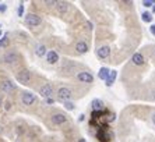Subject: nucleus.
<instances>
[{
  "label": "nucleus",
  "mask_w": 155,
  "mask_h": 142,
  "mask_svg": "<svg viewBox=\"0 0 155 142\" xmlns=\"http://www.w3.org/2000/svg\"><path fill=\"white\" fill-rule=\"evenodd\" d=\"M97 138L101 142H108L113 138V132L108 127H101L97 131Z\"/></svg>",
  "instance_id": "nucleus-1"
},
{
  "label": "nucleus",
  "mask_w": 155,
  "mask_h": 142,
  "mask_svg": "<svg viewBox=\"0 0 155 142\" xmlns=\"http://www.w3.org/2000/svg\"><path fill=\"white\" fill-rule=\"evenodd\" d=\"M15 78H17V81L20 82V84H22V85H28L29 79H31V73H29L28 70H21L17 73Z\"/></svg>",
  "instance_id": "nucleus-2"
},
{
  "label": "nucleus",
  "mask_w": 155,
  "mask_h": 142,
  "mask_svg": "<svg viewBox=\"0 0 155 142\" xmlns=\"http://www.w3.org/2000/svg\"><path fill=\"white\" fill-rule=\"evenodd\" d=\"M41 17L36 14H28L25 17V24L29 25V27H38V25L41 24Z\"/></svg>",
  "instance_id": "nucleus-3"
},
{
  "label": "nucleus",
  "mask_w": 155,
  "mask_h": 142,
  "mask_svg": "<svg viewBox=\"0 0 155 142\" xmlns=\"http://www.w3.org/2000/svg\"><path fill=\"white\" fill-rule=\"evenodd\" d=\"M21 100L25 106H31V105H34V103L36 102V96L34 95L32 92H24L22 93Z\"/></svg>",
  "instance_id": "nucleus-4"
},
{
  "label": "nucleus",
  "mask_w": 155,
  "mask_h": 142,
  "mask_svg": "<svg viewBox=\"0 0 155 142\" xmlns=\"http://www.w3.org/2000/svg\"><path fill=\"white\" fill-rule=\"evenodd\" d=\"M58 95H59V99H60V100H63V102H67L69 99H71L73 93H71V91H70L69 88H66V86H63V88L59 89Z\"/></svg>",
  "instance_id": "nucleus-5"
},
{
  "label": "nucleus",
  "mask_w": 155,
  "mask_h": 142,
  "mask_svg": "<svg viewBox=\"0 0 155 142\" xmlns=\"http://www.w3.org/2000/svg\"><path fill=\"white\" fill-rule=\"evenodd\" d=\"M52 93H53V88H52V85H49V84H45L43 86H41L39 95L43 96L45 99H48V98H52Z\"/></svg>",
  "instance_id": "nucleus-6"
},
{
  "label": "nucleus",
  "mask_w": 155,
  "mask_h": 142,
  "mask_svg": "<svg viewBox=\"0 0 155 142\" xmlns=\"http://www.w3.org/2000/svg\"><path fill=\"white\" fill-rule=\"evenodd\" d=\"M78 79L81 82H85V84H91V82L94 81V77L91 75V73H88V71H81V73H78Z\"/></svg>",
  "instance_id": "nucleus-7"
},
{
  "label": "nucleus",
  "mask_w": 155,
  "mask_h": 142,
  "mask_svg": "<svg viewBox=\"0 0 155 142\" xmlns=\"http://www.w3.org/2000/svg\"><path fill=\"white\" fill-rule=\"evenodd\" d=\"M0 89L3 91V92H11V91H14L15 89V85L13 84L11 81H8V79H4V81L0 82Z\"/></svg>",
  "instance_id": "nucleus-8"
},
{
  "label": "nucleus",
  "mask_w": 155,
  "mask_h": 142,
  "mask_svg": "<svg viewBox=\"0 0 155 142\" xmlns=\"http://www.w3.org/2000/svg\"><path fill=\"white\" fill-rule=\"evenodd\" d=\"M66 121H67V116H64V114H61V113H58V114H54V116H52V123L56 125L64 124Z\"/></svg>",
  "instance_id": "nucleus-9"
},
{
  "label": "nucleus",
  "mask_w": 155,
  "mask_h": 142,
  "mask_svg": "<svg viewBox=\"0 0 155 142\" xmlns=\"http://www.w3.org/2000/svg\"><path fill=\"white\" fill-rule=\"evenodd\" d=\"M109 54H110V49H109V46H102L97 50V56L99 57V59H108Z\"/></svg>",
  "instance_id": "nucleus-10"
},
{
  "label": "nucleus",
  "mask_w": 155,
  "mask_h": 142,
  "mask_svg": "<svg viewBox=\"0 0 155 142\" xmlns=\"http://www.w3.org/2000/svg\"><path fill=\"white\" fill-rule=\"evenodd\" d=\"M17 59H18V56H17L15 52H7V53L4 54V57H3L4 63H8V64H13L14 61H17Z\"/></svg>",
  "instance_id": "nucleus-11"
},
{
  "label": "nucleus",
  "mask_w": 155,
  "mask_h": 142,
  "mask_svg": "<svg viewBox=\"0 0 155 142\" xmlns=\"http://www.w3.org/2000/svg\"><path fill=\"white\" fill-rule=\"evenodd\" d=\"M91 106H92V110L94 111H102L105 110V105L101 99H94L91 102Z\"/></svg>",
  "instance_id": "nucleus-12"
},
{
  "label": "nucleus",
  "mask_w": 155,
  "mask_h": 142,
  "mask_svg": "<svg viewBox=\"0 0 155 142\" xmlns=\"http://www.w3.org/2000/svg\"><path fill=\"white\" fill-rule=\"evenodd\" d=\"M46 59L49 64H54V63H58V60H59V54L54 50H49V52H46Z\"/></svg>",
  "instance_id": "nucleus-13"
},
{
  "label": "nucleus",
  "mask_w": 155,
  "mask_h": 142,
  "mask_svg": "<svg viewBox=\"0 0 155 142\" xmlns=\"http://www.w3.org/2000/svg\"><path fill=\"white\" fill-rule=\"evenodd\" d=\"M131 61H133V64H136V66H143L144 61H145V59L141 53H134L133 57H131Z\"/></svg>",
  "instance_id": "nucleus-14"
},
{
  "label": "nucleus",
  "mask_w": 155,
  "mask_h": 142,
  "mask_svg": "<svg viewBox=\"0 0 155 142\" xmlns=\"http://www.w3.org/2000/svg\"><path fill=\"white\" fill-rule=\"evenodd\" d=\"M116 75H117V71L116 70H110V73H109V75H108V78L105 79V85L106 86H112L113 85V82H115V79H116Z\"/></svg>",
  "instance_id": "nucleus-15"
},
{
  "label": "nucleus",
  "mask_w": 155,
  "mask_h": 142,
  "mask_svg": "<svg viewBox=\"0 0 155 142\" xmlns=\"http://www.w3.org/2000/svg\"><path fill=\"white\" fill-rule=\"evenodd\" d=\"M76 50L80 54H84V53H87V52H88V45H87L85 42H83V40H81V42H78L76 45Z\"/></svg>",
  "instance_id": "nucleus-16"
},
{
  "label": "nucleus",
  "mask_w": 155,
  "mask_h": 142,
  "mask_svg": "<svg viewBox=\"0 0 155 142\" xmlns=\"http://www.w3.org/2000/svg\"><path fill=\"white\" fill-rule=\"evenodd\" d=\"M35 54L38 57H43L45 54H46V47H45V45H38L35 49Z\"/></svg>",
  "instance_id": "nucleus-17"
},
{
  "label": "nucleus",
  "mask_w": 155,
  "mask_h": 142,
  "mask_svg": "<svg viewBox=\"0 0 155 142\" xmlns=\"http://www.w3.org/2000/svg\"><path fill=\"white\" fill-rule=\"evenodd\" d=\"M109 73H110V70L109 68H106V67H102L101 70H99V78L101 79H106L108 78V75H109Z\"/></svg>",
  "instance_id": "nucleus-18"
},
{
  "label": "nucleus",
  "mask_w": 155,
  "mask_h": 142,
  "mask_svg": "<svg viewBox=\"0 0 155 142\" xmlns=\"http://www.w3.org/2000/svg\"><path fill=\"white\" fill-rule=\"evenodd\" d=\"M141 18H143V21L144 22H151L152 21V14L151 13H148V11H144V13L141 14Z\"/></svg>",
  "instance_id": "nucleus-19"
},
{
  "label": "nucleus",
  "mask_w": 155,
  "mask_h": 142,
  "mask_svg": "<svg viewBox=\"0 0 155 142\" xmlns=\"http://www.w3.org/2000/svg\"><path fill=\"white\" fill-rule=\"evenodd\" d=\"M58 6H56V8L59 10V13H66L67 11V3H61V2H59V3H56Z\"/></svg>",
  "instance_id": "nucleus-20"
},
{
  "label": "nucleus",
  "mask_w": 155,
  "mask_h": 142,
  "mask_svg": "<svg viewBox=\"0 0 155 142\" xmlns=\"http://www.w3.org/2000/svg\"><path fill=\"white\" fill-rule=\"evenodd\" d=\"M8 45V38L7 35H3L2 38H0V47H4Z\"/></svg>",
  "instance_id": "nucleus-21"
},
{
  "label": "nucleus",
  "mask_w": 155,
  "mask_h": 142,
  "mask_svg": "<svg viewBox=\"0 0 155 142\" xmlns=\"http://www.w3.org/2000/svg\"><path fill=\"white\" fill-rule=\"evenodd\" d=\"M64 103V107H66V110H74L76 109V106H74V103H71V102H63Z\"/></svg>",
  "instance_id": "nucleus-22"
},
{
  "label": "nucleus",
  "mask_w": 155,
  "mask_h": 142,
  "mask_svg": "<svg viewBox=\"0 0 155 142\" xmlns=\"http://www.w3.org/2000/svg\"><path fill=\"white\" fill-rule=\"evenodd\" d=\"M154 4H155L154 0H144L143 2V6H145V7H152Z\"/></svg>",
  "instance_id": "nucleus-23"
},
{
  "label": "nucleus",
  "mask_w": 155,
  "mask_h": 142,
  "mask_svg": "<svg viewBox=\"0 0 155 142\" xmlns=\"http://www.w3.org/2000/svg\"><path fill=\"white\" fill-rule=\"evenodd\" d=\"M18 15H20V17H21L22 14H24V4L22 3H20V6H18Z\"/></svg>",
  "instance_id": "nucleus-24"
},
{
  "label": "nucleus",
  "mask_w": 155,
  "mask_h": 142,
  "mask_svg": "<svg viewBox=\"0 0 155 142\" xmlns=\"http://www.w3.org/2000/svg\"><path fill=\"white\" fill-rule=\"evenodd\" d=\"M4 109H6V110H10L11 109V102L10 100H7V102L4 103Z\"/></svg>",
  "instance_id": "nucleus-25"
},
{
  "label": "nucleus",
  "mask_w": 155,
  "mask_h": 142,
  "mask_svg": "<svg viewBox=\"0 0 155 142\" xmlns=\"http://www.w3.org/2000/svg\"><path fill=\"white\" fill-rule=\"evenodd\" d=\"M46 103H48V105H53V103H54V99H53V98H48V99H46Z\"/></svg>",
  "instance_id": "nucleus-26"
},
{
  "label": "nucleus",
  "mask_w": 155,
  "mask_h": 142,
  "mask_svg": "<svg viewBox=\"0 0 155 142\" xmlns=\"http://www.w3.org/2000/svg\"><path fill=\"white\" fill-rule=\"evenodd\" d=\"M150 31H151V34L155 36V24H152L151 27H150Z\"/></svg>",
  "instance_id": "nucleus-27"
},
{
  "label": "nucleus",
  "mask_w": 155,
  "mask_h": 142,
  "mask_svg": "<svg viewBox=\"0 0 155 142\" xmlns=\"http://www.w3.org/2000/svg\"><path fill=\"white\" fill-rule=\"evenodd\" d=\"M84 118H85V114H80L78 116V121H84Z\"/></svg>",
  "instance_id": "nucleus-28"
},
{
  "label": "nucleus",
  "mask_w": 155,
  "mask_h": 142,
  "mask_svg": "<svg viewBox=\"0 0 155 142\" xmlns=\"http://www.w3.org/2000/svg\"><path fill=\"white\" fill-rule=\"evenodd\" d=\"M0 11H2V13L6 11V4H0Z\"/></svg>",
  "instance_id": "nucleus-29"
},
{
  "label": "nucleus",
  "mask_w": 155,
  "mask_h": 142,
  "mask_svg": "<svg viewBox=\"0 0 155 142\" xmlns=\"http://www.w3.org/2000/svg\"><path fill=\"white\" fill-rule=\"evenodd\" d=\"M87 25H88V28H90V29H92V24H91L90 21H87Z\"/></svg>",
  "instance_id": "nucleus-30"
},
{
  "label": "nucleus",
  "mask_w": 155,
  "mask_h": 142,
  "mask_svg": "<svg viewBox=\"0 0 155 142\" xmlns=\"http://www.w3.org/2000/svg\"><path fill=\"white\" fill-rule=\"evenodd\" d=\"M152 123H154V124H155V113L152 114Z\"/></svg>",
  "instance_id": "nucleus-31"
},
{
  "label": "nucleus",
  "mask_w": 155,
  "mask_h": 142,
  "mask_svg": "<svg viewBox=\"0 0 155 142\" xmlns=\"http://www.w3.org/2000/svg\"><path fill=\"white\" fill-rule=\"evenodd\" d=\"M78 142H87V141H85L84 138H80V139H78Z\"/></svg>",
  "instance_id": "nucleus-32"
},
{
  "label": "nucleus",
  "mask_w": 155,
  "mask_h": 142,
  "mask_svg": "<svg viewBox=\"0 0 155 142\" xmlns=\"http://www.w3.org/2000/svg\"><path fill=\"white\" fill-rule=\"evenodd\" d=\"M0 106H2V98H0Z\"/></svg>",
  "instance_id": "nucleus-33"
},
{
  "label": "nucleus",
  "mask_w": 155,
  "mask_h": 142,
  "mask_svg": "<svg viewBox=\"0 0 155 142\" xmlns=\"http://www.w3.org/2000/svg\"><path fill=\"white\" fill-rule=\"evenodd\" d=\"M152 11H154V13H155V6H154V8H152Z\"/></svg>",
  "instance_id": "nucleus-34"
},
{
  "label": "nucleus",
  "mask_w": 155,
  "mask_h": 142,
  "mask_svg": "<svg viewBox=\"0 0 155 142\" xmlns=\"http://www.w3.org/2000/svg\"><path fill=\"white\" fill-rule=\"evenodd\" d=\"M0 38H2V31H0Z\"/></svg>",
  "instance_id": "nucleus-35"
},
{
  "label": "nucleus",
  "mask_w": 155,
  "mask_h": 142,
  "mask_svg": "<svg viewBox=\"0 0 155 142\" xmlns=\"http://www.w3.org/2000/svg\"><path fill=\"white\" fill-rule=\"evenodd\" d=\"M0 27H2V25H0Z\"/></svg>",
  "instance_id": "nucleus-36"
}]
</instances>
